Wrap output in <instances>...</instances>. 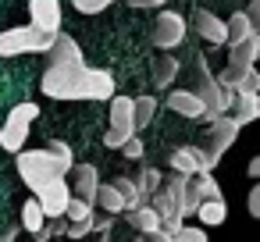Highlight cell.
<instances>
[{
	"label": "cell",
	"mask_w": 260,
	"mask_h": 242,
	"mask_svg": "<svg viewBox=\"0 0 260 242\" xmlns=\"http://www.w3.org/2000/svg\"><path fill=\"white\" fill-rule=\"evenodd\" d=\"M86 68L89 64H47L40 89L50 100H86Z\"/></svg>",
	"instance_id": "cell-1"
},
{
	"label": "cell",
	"mask_w": 260,
	"mask_h": 242,
	"mask_svg": "<svg viewBox=\"0 0 260 242\" xmlns=\"http://www.w3.org/2000/svg\"><path fill=\"white\" fill-rule=\"evenodd\" d=\"M18 160H15V167H18V178L32 189V192H40L47 182H54V178H64L68 171L61 167V160L50 153V150H22V153H15Z\"/></svg>",
	"instance_id": "cell-2"
},
{
	"label": "cell",
	"mask_w": 260,
	"mask_h": 242,
	"mask_svg": "<svg viewBox=\"0 0 260 242\" xmlns=\"http://www.w3.org/2000/svg\"><path fill=\"white\" fill-rule=\"evenodd\" d=\"M196 72H200V86H196L192 93H196V100L203 103V118H207V121L224 118V114L232 111L235 96H232V93H224V89L217 86V79L210 75V68H207V61H203V57H196Z\"/></svg>",
	"instance_id": "cell-3"
},
{
	"label": "cell",
	"mask_w": 260,
	"mask_h": 242,
	"mask_svg": "<svg viewBox=\"0 0 260 242\" xmlns=\"http://www.w3.org/2000/svg\"><path fill=\"white\" fill-rule=\"evenodd\" d=\"M36 114H40L36 103H18V107H11V114L4 118V128H0V146H4L8 153H22V150H25V139H29V128H32Z\"/></svg>",
	"instance_id": "cell-4"
},
{
	"label": "cell",
	"mask_w": 260,
	"mask_h": 242,
	"mask_svg": "<svg viewBox=\"0 0 260 242\" xmlns=\"http://www.w3.org/2000/svg\"><path fill=\"white\" fill-rule=\"evenodd\" d=\"M54 36H40L32 25L4 29L0 32V57H22V54H47Z\"/></svg>",
	"instance_id": "cell-5"
},
{
	"label": "cell",
	"mask_w": 260,
	"mask_h": 242,
	"mask_svg": "<svg viewBox=\"0 0 260 242\" xmlns=\"http://www.w3.org/2000/svg\"><path fill=\"white\" fill-rule=\"evenodd\" d=\"M128 139H136V118H132V96L114 93L111 96V128L104 135V146L121 150Z\"/></svg>",
	"instance_id": "cell-6"
},
{
	"label": "cell",
	"mask_w": 260,
	"mask_h": 242,
	"mask_svg": "<svg viewBox=\"0 0 260 242\" xmlns=\"http://www.w3.org/2000/svg\"><path fill=\"white\" fill-rule=\"evenodd\" d=\"M171 175H182V178H196V175H214V160L207 157L203 146H178L171 153Z\"/></svg>",
	"instance_id": "cell-7"
},
{
	"label": "cell",
	"mask_w": 260,
	"mask_h": 242,
	"mask_svg": "<svg viewBox=\"0 0 260 242\" xmlns=\"http://www.w3.org/2000/svg\"><path fill=\"white\" fill-rule=\"evenodd\" d=\"M185 18L178 15V11H160L157 15V22H153V32H150V40H153V47L157 50H175L182 40H185Z\"/></svg>",
	"instance_id": "cell-8"
},
{
	"label": "cell",
	"mask_w": 260,
	"mask_h": 242,
	"mask_svg": "<svg viewBox=\"0 0 260 242\" xmlns=\"http://www.w3.org/2000/svg\"><path fill=\"white\" fill-rule=\"evenodd\" d=\"M32 199L40 203V210H43V217L50 221H61L64 217V210H68V199H72V189H68V182L64 178H54V182H47L40 192H32Z\"/></svg>",
	"instance_id": "cell-9"
},
{
	"label": "cell",
	"mask_w": 260,
	"mask_h": 242,
	"mask_svg": "<svg viewBox=\"0 0 260 242\" xmlns=\"http://www.w3.org/2000/svg\"><path fill=\"white\" fill-rule=\"evenodd\" d=\"M235 139H239V125H235V118H232V114H224V118L210 121V132H207V143H203V150H207V157L217 164V160L224 157V150H228Z\"/></svg>",
	"instance_id": "cell-10"
},
{
	"label": "cell",
	"mask_w": 260,
	"mask_h": 242,
	"mask_svg": "<svg viewBox=\"0 0 260 242\" xmlns=\"http://www.w3.org/2000/svg\"><path fill=\"white\" fill-rule=\"evenodd\" d=\"M29 18L40 36L61 32V0H29Z\"/></svg>",
	"instance_id": "cell-11"
},
{
	"label": "cell",
	"mask_w": 260,
	"mask_h": 242,
	"mask_svg": "<svg viewBox=\"0 0 260 242\" xmlns=\"http://www.w3.org/2000/svg\"><path fill=\"white\" fill-rule=\"evenodd\" d=\"M72 196L75 199H82V203H89L93 206V199H96V189H100V175H96V167L93 164H75L72 167Z\"/></svg>",
	"instance_id": "cell-12"
},
{
	"label": "cell",
	"mask_w": 260,
	"mask_h": 242,
	"mask_svg": "<svg viewBox=\"0 0 260 242\" xmlns=\"http://www.w3.org/2000/svg\"><path fill=\"white\" fill-rule=\"evenodd\" d=\"M256 57H260V32L239 47H228V72H249L256 68Z\"/></svg>",
	"instance_id": "cell-13"
},
{
	"label": "cell",
	"mask_w": 260,
	"mask_h": 242,
	"mask_svg": "<svg viewBox=\"0 0 260 242\" xmlns=\"http://www.w3.org/2000/svg\"><path fill=\"white\" fill-rule=\"evenodd\" d=\"M118 93V82L104 68H86V100H111Z\"/></svg>",
	"instance_id": "cell-14"
},
{
	"label": "cell",
	"mask_w": 260,
	"mask_h": 242,
	"mask_svg": "<svg viewBox=\"0 0 260 242\" xmlns=\"http://www.w3.org/2000/svg\"><path fill=\"white\" fill-rule=\"evenodd\" d=\"M47 57H50V64H86V61H82L79 43H75L68 32H57V36H54V43H50Z\"/></svg>",
	"instance_id": "cell-15"
},
{
	"label": "cell",
	"mask_w": 260,
	"mask_h": 242,
	"mask_svg": "<svg viewBox=\"0 0 260 242\" xmlns=\"http://www.w3.org/2000/svg\"><path fill=\"white\" fill-rule=\"evenodd\" d=\"M196 32H200L207 43H214V47H224V43H228L224 18H217L214 11H200V15H196Z\"/></svg>",
	"instance_id": "cell-16"
},
{
	"label": "cell",
	"mask_w": 260,
	"mask_h": 242,
	"mask_svg": "<svg viewBox=\"0 0 260 242\" xmlns=\"http://www.w3.org/2000/svg\"><path fill=\"white\" fill-rule=\"evenodd\" d=\"M168 107L175 114H182V118H203V103L196 100L192 89H171L168 93Z\"/></svg>",
	"instance_id": "cell-17"
},
{
	"label": "cell",
	"mask_w": 260,
	"mask_h": 242,
	"mask_svg": "<svg viewBox=\"0 0 260 242\" xmlns=\"http://www.w3.org/2000/svg\"><path fill=\"white\" fill-rule=\"evenodd\" d=\"M175 79H178V57L175 54H157V61H153V86L157 89H175Z\"/></svg>",
	"instance_id": "cell-18"
},
{
	"label": "cell",
	"mask_w": 260,
	"mask_h": 242,
	"mask_svg": "<svg viewBox=\"0 0 260 242\" xmlns=\"http://www.w3.org/2000/svg\"><path fill=\"white\" fill-rule=\"evenodd\" d=\"M125 217H128V224H132L139 235L160 231V217H157V210H153L150 203H143V206H136V210H125Z\"/></svg>",
	"instance_id": "cell-19"
},
{
	"label": "cell",
	"mask_w": 260,
	"mask_h": 242,
	"mask_svg": "<svg viewBox=\"0 0 260 242\" xmlns=\"http://www.w3.org/2000/svg\"><path fill=\"white\" fill-rule=\"evenodd\" d=\"M224 214H228V206H224V199H207V203H200L196 206V221L203 224V231L207 228H217V224H224Z\"/></svg>",
	"instance_id": "cell-20"
},
{
	"label": "cell",
	"mask_w": 260,
	"mask_h": 242,
	"mask_svg": "<svg viewBox=\"0 0 260 242\" xmlns=\"http://www.w3.org/2000/svg\"><path fill=\"white\" fill-rule=\"evenodd\" d=\"M224 29H228V43H224V47H239V43H246L249 36H256V29L249 25V18H246L242 11H235V15L224 22Z\"/></svg>",
	"instance_id": "cell-21"
},
{
	"label": "cell",
	"mask_w": 260,
	"mask_h": 242,
	"mask_svg": "<svg viewBox=\"0 0 260 242\" xmlns=\"http://www.w3.org/2000/svg\"><path fill=\"white\" fill-rule=\"evenodd\" d=\"M232 118H235L239 128L249 125V121H256V118H260V96H256V93H253V96H235V103H232Z\"/></svg>",
	"instance_id": "cell-22"
},
{
	"label": "cell",
	"mask_w": 260,
	"mask_h": 242,
	"mask_svg": "<svg viewBox=\"0 0 260 242\" xmlns=\"http://www.w3.org/2000/svg\"><path fill=\"white\" fill-rule=\"evenodd\" d=\"M160 182H164V175L157 167H139V175L132 178V185H136V192H139L143 203H150V196L160 189Z\"/></svg>",
	"instance_id": "cell-23"
},
{
	"label": "cell",
	"mask_w": 260,
	"mask_h": 242,
	"mask_svg": "<svg viewBox=\"0 0 260 242\" xmlns=\"http://www.w3.org/2000/svg\"><path fill=\"white\" fill-rule=\"evenodd\" d=\"M93 206H100L107 217H118V214H125V203H121V196H118V192H114V185H107V182H100Z\"/></svg>",
	"instance_id": "cell-24"
},
{
	"label": "cell",
	"mask_w": 260,
	"mask_h": 242,
	"mask_svg": "<svg viewBox=\"0 0 260 242\" xmlns=\"http://www.w3.org/2000/svg\"><path fill=\"white\" fill-rule=\"evenodd\" d=\"M153 114H157V96H136V100H132V118H136V132H139V128H146V125L153 121Z\"/></svg>",
	"instance_id": "cell-25"
},
{
	"label": "cell",
	"mask_w": 260,
	"mask_h": 242,
	"mask_svg": "<svg viewBox=\"0 0 260 242\" xmlns=\"http://www.w3.org/2000/svg\"><path fill=\"white\" fill-rule=\"evenodd\" d=\"M18 228L36 231V235L47 228V217H43V210H40V203H36V199H25V203H22V224H18Z\"/></svg>",
	"instance_id": "cell-26"
},
{
	"label": "cell",
	"mask_w": 260,
	"mask_h": 242,
	"mask_svg": "<svg viewBox=\"0 0 260 242\" xmlns=\"http://www.w3.org/2000/svg\"><path fill=\"white\" fill-rule=\"evenodd\" d=\"M64 217H68L72 224H79V221H93V206L72 196V199H68V210H64Z\"/></svg>",
	"instance_id": "cell-27"
},
{
	"label": "cell",
	"mask_w": 260,
	"mask_h": 242,
	"mask_svg": "<svg viewBox=\"0 0 260 242\" xmlns=\"http://www.w3.org/2000/svg\"><path fill=\"white\" fill-rule=\"evenodd\" d=\"M168 242H207V231H203L200 224H182Z\"/></svg>",
	"instance_id": "cell-28"
},
{
	"label": "cell",
	"mask_w": 260,
	"mask_h": 242,
	"mask_svg": "<svg viewBox=\"0 0 260 242\" xmlns=\"http://www.w3.org/2000/svg\"><path fill=\"white\" fill-rule=\"evenodd\" d=\"M47 150H50V153H54V157L61 160V167H64V171H72V167H75V153H72V146H68V143L54 139V143H50Z\"/></svg>",
	"instance_id": "cell-29"
},
{
	"label": "cell",
	"mask_w": 260,
	"mask_h": 242,
	"mask_svg": "<svg viewBox=\"0 0 260 242\" xmlns=\"http://www.w3.org/2000/svg\"><path fill=\"white\" fill-rule=\"evenodd\" d=\"M72 4H75L82 15H100L104 8H111V0H72Z\"/></svg>",
	"instance_id": "cell-30"
},
{
	"label": "cell",
	"mask_w": 260,
	"mask_h": 242,
	"mask_svg": "<svg viewBox=\"0 0 260 242\" xmlns=\"http://www.w3.org/2000/svg\"><path fill=\"white\" fill-rule=\"evenodd\" d=\"M93 231H96V228H93V221H79V224H68V228H64V235H68V238H89Z\"/></svg>",
	"instance_id": "cell-31"
},
{
	"label": "cell",
	"mask_w": 260,
	"mask_h": 242,
	"mask_svg": "<svg viewBox=\"0 0 260 242\" xmlns=\"http://www.w3.org/2000/svg\"><path fill=\"white\" fill-rule=\"evenodd\" d=\"M121 153H125L128 160H139V157H143V139H128V143L121 146Z\"/></svg>",
	"instance_id": "cell-32"
},
{
	"label": "cell",
	"mask_w": 260,
	"mask_h": 242,
	"mask_svg": "<svg viewBox=\"0 0 260 242\" xmlns=\"http://www.w3.org/2000/svg\"><path fill=\"white\" fill-rule=\"evenodd\" d=\"M242 15H246V18H249V25L256 29V25H260V0H249V8H246Z\"/></svg>",
	"instance_id": "cell-33"
},
{
	"label": "cell",
	"mask_w": 260,
	"mask_h": 242,
	"mask_svg": "<svg viewBox=\"0 0 260 242\" xmlns=\"http://www.w3.org/2000/svg\"><path fill=\"white\" fill-rule=\"evenodd\" d=\"M249 214H253V217L260 214V185H253V189H249Z\"/></svg>",
	"instance_id": "cell-34"
},
{
	"label": "cell",
	"mask_w": 260,
	"mask_h": 242,
	"mask_svg": "<svg viewBox=\"0 0 260 242\" xmlns=\"http://www.w3.org/2000/svg\"><path fill=\"white\" fill-rule=\"evenodd\" d=\"M18 238V224H8L4 231H0V242H15Z\"/></svg>",
	"instance_id": "cell-35"
},
{
	"label": "cell",
	"mask_w": 260,
	"mask_h": 242,
	"mask_svg": "<svg viewBox=\"0 0 260 242\" xmlns=\"http://www.w3.org/2000/svg\"><path fill=\"white\" fill-rule=\"evenodd\" d=\"M132 8H164V0H128Z\"/></svg>",
	"instance_id": "cell-36"
},
{
	"label": "cell",
	"mask_w": 260,
	"mask_h": 242,
	"mask_svg": "<svg viewBox=\"0 0 260 242\" xmlns=\"http://www.w3.org/2000/svg\"><path fill=\"white\" fill-rule=\"evenodd\" d=\"M246 171H249V178H260V157H253V160H249V167H246Z\"/></svg>",
	"instance_id": "cell-37"
},
{
	"label": "cell",
	"mask_w": 260,
	"mask_h": 242,
	"mask_svg": "<svg viewBox=\"0 0 260 242\" xmlns=\"http://www.w3.org/2000/svg\"><path fill=\"white\" fill-rule=\"evenodd\" d=\"M111 4H114V0H111Z\"/></svg>",
	"instance_id": "cell-38"
}]
</instances>
